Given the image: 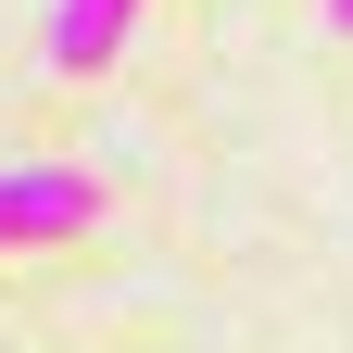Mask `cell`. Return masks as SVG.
Returning a JSON list of instances; mask_svg holds the SVG:
<instances>
[{
	"instance_id": "2",
	"label": "cell",
	"mask_w": 353,
	"mask_h": 353,
	"mask_svg": "<svg viewBox=\"0 0 353 353\" xmlns=\"http://www.w3.org/2000/svg\"><path fill=\"white\" fill-rule=\"evenodd\" d=\"M152 0H51V76H114Z\"/></svg>"
},
{
	"instance_id": "1",
	"label": "cell",
	"mask_w": 353,
	"mask_h": 353,
	"mask_svg": "<svg viewBox=\"0 0 353 353\" xmlns=\"http://www.w3.org/2000/svg\"><path fill=\"white\" fill-rule=\"evenodd\" d=\"M76 228H101V176L88 164H0V252L76 240Z\"/></svg>"
}]
</instances>
